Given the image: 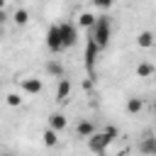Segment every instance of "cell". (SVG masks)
<instances>
[{
  "label": "cell",
  "mask_w": 156,
  "mask_h": 156,
  "mask_svg": "<svg viewBox=\"0 0 156 156\" xmlns=\"http://www.w3.org/2000/svg\"><path fill=\"white\" fill-rule=\"evenodd\" d=\"M110 17L107 15H100V17H95V22H93V27H90V41L98 46V49H105L107 46V41H110Z\"/></svg>",
  "instance_id": "obj_1"
},
{
  "label": "cell",
  "mask_w": 156,
  "mask_h": 156,
  "mask_svg": "<svg viewBox=\"0 0 156 156\" xmlns=\"http://www.w3.org/2000/svg\"><path fill=\"white\" fill-rule=\"evenodd\" d=\"M58 34H61V46H63V49L73 46L76 39H78V32H76V27H73L71 22H61V24H58Z\"/></svg>",
  "instance_id": "obj_2"
},
{
  "label": "cell",
  "mask_w": 156,
  "mask_h": 156,
  "mask_svg": "<svg viewBox=\"0 0 156 156\" xmlns=\"http://www.w3.org/2000/svg\"><path fill=\"white\" fill-rule=\"evenodd\" d=\"M110 144H112V139H110L105 132H95V134L88 139V149H90V151H95V154H102Z\"/></svg>",
  "instance_id": "obj_3"
},
{
  "label": "cell",
  "mask_w": 156,
  "mask_h": 156,
  "mask_svg": "<svg viewBox=\"0 0 156 156\" xmlns=\"http://www.w3.org/2000/svg\"><path fill=\"white\" fill-rule=\"evenodd\" d=\"M46 46H49V51H54V54L63 51V46H61V34H58V24H51V27H49V32H46Z\"/></svg>",
  "instance_id": "obj_4"
},
{
  "label": "cell",
  "mask_w": 156,
  "mask_h": 156,
  "mask_svg": "<svg viewBox=\"0 0 156 156\" xmlns=\"http://www.w3.org/2000/svg\"><path fill=\"white\" fill-rule=\"evenodd\" d=\"M98 46L88 39V44H85V68H88V73L90 76H95V58H98Z\"/></svg>",
  "instance_id": "obj_5"
},
{
  "label": "cell",
  "mask_w": 156,
  "mask_h": 156,
  "mask_svg": "<svg viewBox=\"0 0 156 156\" xmlns=\"http://www.w3.org/2000/svg\"><path fill=\"white\" fill-rule=\"evenodd\" d=\"M20 88H22L27 95H37V93H41V80L34 78V76H29V78H22V80H20Z\"/></svg>",
  "instance_id": "obj_6"
},
{
  "label": "cell",
  "mask_w": 156,
  "mask_h": 156,
  "mask_svg": "<svg viewBox=\"0 0 156 156\" xmlns=\"http://www.w3.org/2000/svg\"><path fill=\"white\" fill-rule=\"evenodd\" d=\"M139 151H141L144 156H154V154H156V136H151V132H146V136L141 139Z\"/></svg>",
  "instance_id": "obj_7"
},
{
  "label": "cell",
  "mask_w": 156,
  "mask_h": 156,
  "mask_svg": "<svg viewBox=\"0 0 156 156\" xmlns=\"http://www.w3.org/2000/svg\"><path fill=\"white\" fill-rule=\"evenodd\" d=\"M49 129H51V132H56V134H58L61 129H66V117H63V115H58V112H54V115L49 117Z\"/></svg>",
  "instance_id": "obj_8"
},
{
  "label": "cell",
  "mask_w": 156,
  "mask_h": 156,
  "mask_svg": "<svg viewBox=\"0 0 156 156\" xmlns=\"http://www.w3.org/2000/svg\"><path fill=\"white\" fill-rule=\"evenodd\" d=\"M76 134H78V136H85V139H90V136L95 134V124H93V122H88V119H83V122H78V127H76Z\"/></svg>",
  "instance_id": "obj_9"
},
{
  "label": "cell",
  "mask_w": 156,
  "mask_h": 156,
  "mask_svg": "<svg viewBox=\"0 0 156 156\" xmlns=\"http://www.w3.org/2000/svg\"><path fill=\"white\" fill-rule=\"evenodd\" d=\"M46 73H49V76H56V78H63V66H61V61H56V58L46 61Z\"/></svg>",
  "instance_id": "obj_10"
},
{
  "label": "cell",
  "mask_w": 156,
  "mask_h": 156,
  "mask_svg": "<svg viewBox=\"0 0 156 156\" xmlns=\"http://www.w3.org/2000/svg\"><path fill=\"white\" fill-rule=\"evenodd\" d=\"M71 93V80L68 78H61L58 80V88H56V100H66Z\"/></svg>",
  "instance_id": "obj_11"
},
{
  "label": "cell",
  "mask_w": 156,
  "mask_h": 156,
  "mask_svg": "<svg viewBox=\"0 0 156 156\" xmlns=\"http://www.w3.org/2000/svg\"><path fill=\"white\" fill-rule=\"evenodd\" d=\"M136 44H139L141 49H151V46H154V34H151V32H141V34L136 37Z\"/></svg>",
  "instance_id": "obj_12"
},
{
  "label": "cell",
  "mask_w": 156,
  "mask_h": 156,
  "mask_svg": "<svg viewBox=\"0 0 156 156\" xmlns=\"http://www.w3.org/2000/svg\"><path fill=\"white\" fill-rule=\"evenodd\" d=\"M141 107H144V102H141L139 98H129V100H127V112H129V115L141 112Z\"/></svg>",
  "instance_id": "obj_13"
},
{
  "label": "cell",
  "mask_w": 156,
  "mask_h": 156,
  "mask_svg": "<svg viewBox=\"0 0 156 156\" xmlns=\"http://www.w3.org/2000/svg\"><path fill=\"white\" fill-rule=\"evenodd\" d=\"M136 73H139L141 78H149V76L154 73V63H146V61L139 63V66H136Z\"/></svg>",
  "instance_id": "obj_14"
},
{
  "label": "cell",
  "mask_w": 156,
  "mask_h": 156,
  "mask_svg": "<svg viewBox=\"0 0 156 156\" xmlns=\"http://www.w3.org/2000/svg\"><path fill=\"white\" fill-rule=\"evenodd\" d=\"M93 22H95V15H90V12H83V15L78 17V24H80V27H88V29L93 27Z\"/></svg>",
  "instance_id": "obj_15"
},
{
  "label": "cell",
  "mask_w": 156,
  "mask_h": 156,
  "mask_svg": "<svg viewBox=\"0 0 156 156\" xmlns=\"http://www.w3.org/2000/svg\"><path fill=\"white\" fill-rule=\"evenodd\" d=\"M44 144H46V146H56V144H58V134L51 132V129H46V132H44Z\"/></svg>",
  "instance_id": "obj_16"
},
{
  "label": "cell",
  "mask_w": 156,
  "mask_h": 156,
  "mask_svg": "<svg viewBox=\"0 0 156 156\" xmlns=\"http://www.w3.org/2000/svg\"><path fill=\"white\" fill-rule=\"evenodd\" d=\"M12 20H15L17 24H27V20H29V12H27L24 7H20V10L15 12V17H12Z\"/></svg>",
  "instance_id": "obj_17"
},
{
  "label": "cell",
  "mask_w": 156,
  "mask_h": 156,
  "mask_svg": "<svg viewBox=\"0 0 156 156\" xmlns=\"http://www.w3.org/2000/svg\"><path fill=\"white\" fill-rule=\"evenodd\" d=\"M7 105H12V107H17V105H22V98H20L17 93H10V95H7Z\"/></svg>",
  "instance_id": "obj_18"
},
{
  "label": "cell",
  "mask_w": 156,
  "mask_h": 156,
  "mask_svg": "<svg viewBox=\"0 0 156 156\" xmlns=\"http://www.w3.org/2000/svg\"><path fill=\"white\" fill-rule=\"evenodd\" d=\"M105 134H107L110 139H117V129H115L112 124H110V127H105Z\"/></svg>",
  "instance_id": "obj_19"
},
{
  "label": "cell",
  "mask_w": 156,
  "mask_h": 156,
  "mask_svg": "<svg viewBox=\"0 0 156 156\" xmlns=\"http://www.w3.org/2000/svg\"><path fill=\"white\" fill-rule=\"evenodd\" d=\"M5 22H7V12H5V10H0V27H2Z\"/></svg>",
  "instance_id": "obj_20"
},
{
  "label": "cell",
  "mask_w": 156,
  "mask_h": 156,
  "mask_svg": "<svg viewBox=\"0 0 156 156\" xmlns=\"http://www.w3.org/2000/svg\"><path fill=\"white\" fill-rule=\"evenodd\" d=\"M0 10H5V0H0Z\"/></svg>",
  "instance_id": "obj_21"
},
{
  "label": "cell",
  "mask_w": 156,
  "mask_h": 156,
  "mask_svg": "<svg viewBox=\"0 0 156 156\" xmlns=\"http://www.w3.org/2000/svg\"><path fill=\"white\" fill-rule=\"evenodd\" d=\"M0 156H12V154H7V151H2V154H0Z\"/></svg>",
  "instance_id": "obj_22"
},
{
  "label": "cell",
  "mask_w": 156,
  "mask_h": 156,
  "mask_svg": "<svg viewBox=\"0 0 156 156\" xmlns=\"http://www.w3.org/2000/svg\"><path fill=\"white\" fill-rule=\"evenodd\" d=\"M0 37H2V27H0Z\"/></svg>",
  "instance_id": "obj_23"
}]
</instances>
